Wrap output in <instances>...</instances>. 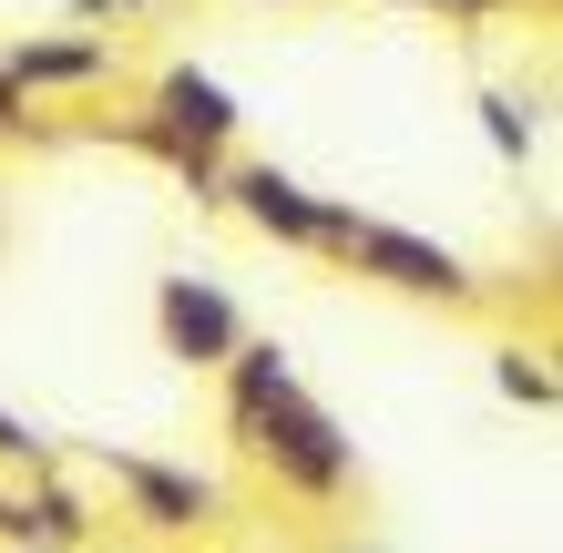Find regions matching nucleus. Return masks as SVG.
<instances>
[{"label": "nucleus", "mask_w": 563, "mask_h": 553, "mask_svg": "<svg viewBox=\"0 0 563 553\" xmlns=\"http://www.w3.org/2000/svg\"><path fill=\"white\" fill-rule=\"evenodd\" d=\"M482 113H492V144H503V154H533V113H522L512 92H492Z\"/></svg>", "instance_id": "obj_8"}, {"label": "nucleus", "mask_w": 563, "mask_h": 553, "mask_svg": "<svg viewBox=\"0 0 563 553\" xmlns=\"http://www.w3.org/2000/svg\"><path fill=\"white\" fill-rule=\"evenodd\" d=\"M236 206L267 225V236H287V246H349V225H358L349 206H318V195L297 185V175H277V165H256L236 185Z\"/></svg>", "instance_id": "obj_2"}, {"label": "nucleus", "mask_w": 563, "mask_h": 553, "mask_svg": "<svg viewBox=\"0 0 563 553\" xmlns=\"http://www.w3.org/2000/svg\"><path fill=\"white\" fill-rule=\"evenodd\" d=\"M503 389H512V400H533V410H553V369L533 360V349H503Z\"/></svg>", "instance_id": "obj_7"}, {"label": "nucleus", "mask_w": 563, "mask_h": 553, "mask_svg": "<svg viewBox=\"0 0 563 553\" xmlns=\"http://www.w3.org/2000/svg\"><path fill=\"white\" fill-rule=\"evenodd\" d=\"M236 298H225L216 277H164V349L195 369H225V349H236Z\"/></svg>", "instance_id": "obj_3"}, {"label": "nucleus", "mask_w": 563, "mask_h": 553, "mask_svg": "<svg viewBox=\"0 0 563 553\" xmlns=\"http://www.w3.org/2000/svg\"><path fill=\"white\" fill-rule=\"evenodd\" d=\"M154 123H164L175 144H195V154H206V144H225V134H236V92H225V82H206V73H164Z\"/></svg>", "instance_id": "obj_4"}, {"label": "nucleus", "mask_w": 563, "mask_h": 553, "mask_svg": "<svg viewBox=\"0 0 563 553\" xmlns=\"http://www.w3.org/2000/svg\"><path fill=\"white\" fill-rule=\"evenodd\" d=\"M379 287H400V298H461V256L430 246V236H400V225H349V246Z\"/></svg>", "instance_id": "obj_1"}, {"label": "nucleus", "mask_w": 563, "mask_h": 553, "mask_svg": "<svg viewBox=\"0 0 563 553\" xmlns=\"http://www.w3.org/2000/svg\"><path fill=\"white\" fill-rule=\"evenodd\" d=\"M11 113H21V92H11V82H0V123H11Z\"/></svg>", "instance_id": "obj_9"}, {"label": "nucleus", "mask_w": 563, "mask_h": 553, "mask_svg": "<svg viewBox=\"0 0 563 553\" xmlns=\"http://www.w3.org/2000/svg\"><path fill=\"white\" fill-rule=\"evenodd\" d=\"M134 493H144V512H164V523L206 512V493H195V482H175V472H134Z\"/></svg>", "instance_id": "obj_6"}, {"label": "nucleus", "mask_w": 563, "mask_h": 553, "mask_svg": "<svg viewBox=\"0 0 563 553\" xmlns=\"http://www.w3.org/2000/svg\"><path fill=\"white\" fill-rule=\"evenodd\" d=\"M103 73V42H21L11 52V82H82Z\"/></svg>", "instance_id": "obj_5"}]
</instances>
